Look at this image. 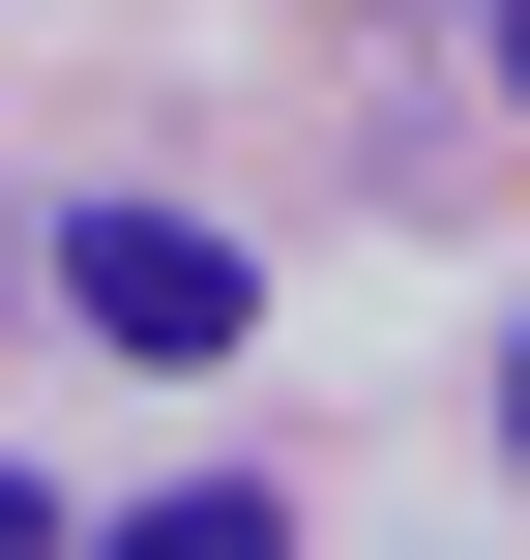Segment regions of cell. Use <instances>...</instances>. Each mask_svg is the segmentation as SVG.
I'll return each instance as SVG.
<instances>
[{
    "mask_svg": "<svg viewBox=\"0 0 530 560\" xmlns=\"http://www.w3.org/2000/svg\"><path fill=\"white\" fill-rule=\"evenodd\" d=\"M59 295H89V354H148V384H207V354L266 325V266H236L207 207H59Z\"/></svg>",
    "mask_w": 530,
    "mask_h": 560,
    "instance_id": "obj_1",
    "label": "cell"
},
{
    "mask_svg": "<svg viewBox=\"0 0 530 560\" xmlns=\"http://www.w3.org/2000/svg\"><path fill=\"white\" fill-rule=\"evenodd\" d=\"M502 472H530V325H502Z\"/></svg>",
    "mask_w": 530,
    "mask_h": 560,
    "instance_id": "obj_2",
    "label": "cell"
}]
</instances>
